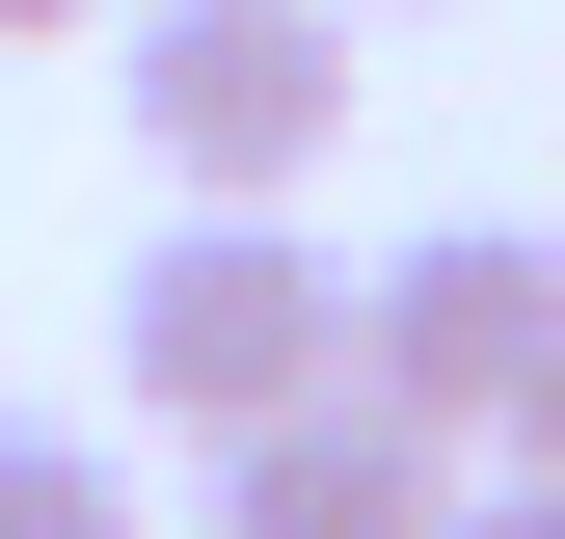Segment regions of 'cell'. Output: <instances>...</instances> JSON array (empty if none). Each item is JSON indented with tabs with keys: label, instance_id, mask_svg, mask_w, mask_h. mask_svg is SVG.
<instances>
[{
	"label": "cell",
	"instance_id": "1",
	"mask_svg": "<svg viewBox=\"0 0 565 539\" xmlns=\"http://www.w3.org/2000/svg\"><path fill=\"white\" fill-rule=\"evenodd\" d=\"M108 378L162 404L189 458H216V432H269L297 378H350V243L297 216V189H189V216L135 243V297H108Z\"/></svg>",
	"mask_w": 565,
	"mask_h": 539
},
{
	"label": "cell",
	"instance_id": "2",
	"mask_svg": "<svg viewBox=\"0 0 565 539\" xmlns=\"http://www.w3.org/2000/svg\"><path fill=\"white\" fill-rule=\"evenodd\" d=\"M350 28L377 0H108V54H135V162L162 189H297L323 135H350Z\"/></svg>",
	"mask_w": 565,
	"mask_h": 539
},
{
	"label": "cell",
	"instance_id": "3",
	"mask_svg": "<svg viewBox=\"0 0 565 539\" xmlns=\"http://www.w3.org/2000/svg\"><path fill=\"white\" fill-rule=\"evenodd\" d=\"M539 324H565V243H539V216H431V243H377V270H350V378H377V404H431L458 458L512 432Z\"/></svg>",
	"mask_w": 565,
	"mask_h": 539
},
{
	"label": "cell",
	"instance_id": "4",
	"mask_svg": "<svg viewBox=\"0 0 565 539\" xmlns=\"http://www.w3.org/2000/svg\"><path fill=\"white\" fill-rule=\"evenodd\" d=\"M484 458L431 432V404H377V378H297L269 432H216V539H458Z\"/></svg>",
	"mask_w": 565,
	"mask_h": 539
},
{
	"label": "cell",
	"instance_id": "5",
	"mask_svg": "<svg viewBox=\"0 0 565 539\" xmlns=\"http://www.w3.org/2000/svg\"><path fill=\"white\" fill-rule=\"evenodd\" d=\"M0 539H135L108 432H54V404H0Z\"/></svg>",
	"mask_w": 565,
	"mask_h": 539
},
{
	"label": "cell",
	"instance_id": "6",
	"mask_svg": "<svg viewBox=\"0 0 565 539\" xmlns=\"http://www.w3.org/2000/svg\"><path fill=\"white\" fill-rule=\"evenodd\" d=\"M458 539H565V458H484V486H458Z\"/></svg>",
	"mask_w": 565,
	"mask_h": 539
},
{
	"label": "cell",
	"instance_id": "7",
	"mask_svg": "<svg viewBox=\"0 0 565 539\" xmlns=\"http://www.w3.org/2000/svg\"><path fill=\"white\" fill-rule=\"evenodd\" d=\"M484 458H565V324H539V378H512V432H484Z\"/></svg>",
	"mask_w": 565,
	"mask_h": 539
},
{
	"label": "cell",
	"instance_id": "8",
	"mask_svg": "<svg viewBox=\"0 0 565 539\" xmlns=\"http://www.w3.org/2000/svg\"><path fill=\"white\" fill-rule=\"evenodd\" d=\"M82 28H108V0H0V54H82Z\"/></svg>",
	"mask_w": 565,
	"mask_h": 539
}]
</instances>
